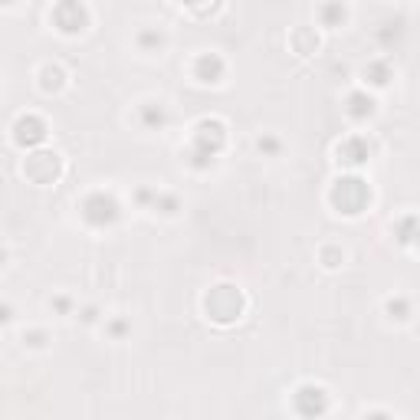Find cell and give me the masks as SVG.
I'll use <instances>...</instances> for the list:
<instances>
[{"label":"cell","instance_id":"obj_6","mask_svg":"<svg viewBox=\"0 0 420 420\" xmlns=\"http://www.w3.org/2000/svg\"><path fill=\"white\" fill-rule=\"evenodd\" d=\"M257 148L259 151H273V148H279V141H273V138H259Z\"/></svg>","mask_w":420,"mask_h":420},{"label":"cell","instance_id":"obj_4","mask_svg":"<svg viewBox=\"0 0 420 420\" xmlns=\"http://www.w3.org/2000/svg\"><path fill=\"white\" fill-rule=\"evenodd\" d=\"M200 66H204V72H198V79H200V82H220L223 63L217 60L214 53H210V56H200Z\"/></svg>","mask_w":420,"mask_h":420},{"label":"cell","instance_id":"obj_3","mask_svg":"<svg viewBox=\"0 0 420 420\" xmlns=\"http://www.w3.org/2000/svg\"><path fill=\"white\" fill-rule=\"evenodd\" d=\"M14 131H17L20 145H36V141H43V138H46V125L40 119H33V115L20 119L17 125H14Z\"/></svg>","mask_w":420,"mask_h":420},{"label":"cell","instance_id":"obj_2","mask_svg":"<svg viewBox=\"0 0 420 420\" xmlns=\"http://www.w3.org/2000/svg\"><path fill=\"white\" fill-rule=\"evenodd\" d=\"M82 217H86L89 223H95V227H105V223H112L119 217V204L112 198H105V194H92V198L82 204Z\"/></svg>","mask_w":420,"mask_h":420},{"label":"cell","instance_id":"obj_7","mask_svg":"<svg viewBox=\"0 0 420 420\" xmlns=\"http://www.w3.org/2000/svg\"><path fill=\"white\" fill-rule=\"evenodd\" d=\"M10 318H14V312H10V306H0V325H7Z\"/></svg>","mask_w":420,"mask_h":420},{"label":"cell","instance_id":"obj_1","mask_svg":"<svg viewBox=\"0 0 420 420\" xmlns=\"http://www.w3.org/2000/svg\"><path fill=\"white\" fill-rule=\"evenodd\" d=\"M53 17H56L63 33H82L86 30V7L79 0H60V7H56Z\"/></svg>","mask_w":420,"mask_h":420},{"label":"cell","instance_id":"obj_5","mask_svg":"<svg viewBox=\"0 0 420 420\" xmlns=\"http://www.w3.org/2000/svg\"><path fill=\"white\" fill-rule=\"evenodd\" d=\"M138 46L145 53H158L164 46V33L161 30H141V33H138Z\"/></svg>","mask_w":420,"mask_h":420},{"label":"cell","instance_id":"obj_8","mask_svg":"<svg viewBox=\"0 0 420 420\" xmlns=\"http://www.w3.org/2000/svg\"><path fill=\"white\" fill-rule=\"evenodd\" d=\"M4 263H7V253H4V249H0V269H4Z\"/></svg>","mask_w":420,"mask_h":420}]
</instances>
